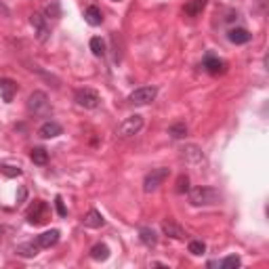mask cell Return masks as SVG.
Here are the masks:
<instances>
[{"label":"cell","mask_w":269,"mask_h":269,"mask_svg":"<svg viewBox=\"0 0 269 269\" xmlns=\"http://www.w3.org/2000/svg\"><path fill=\"white\" fill-rule=\"evenodd\" d=\"M227 38H229V42H234V44H246V42H251L253 34L244 28H234L227 32Z\"/></svg>","instance_id":"obj_13"},{"label":"cell","mask_w":269,"mask_h":269,"mask_svg":"<svg viewBox=\"0 0 269 269\" xmlns=\"http://www.w3.org/2000/svg\"><path fill=\"white\" fill-rule=\"evenodd\" d=\"M139 240L147 246V248H153L158 244V236H156V232H153L151 227H141L139 229Z\"/></svg>","instance_id":"obj_18"},{"label":"cell","mask_w":269,"mask_h":269,"mask_svg":"<svg viewBox=\"0 0 269 269\" xmlns=\"http://www.w3.org/2000/svg\"><path fill=\"white\" fill-rule=\"evenodd\" d=\"M74 99H76V103H78L80 107H84V109H95V107L99 105V101H101L99 93L93 91V88H78V91H76V95H74Z\"/></svg>","instance_id":"obj_5"},{"label":"cell","mask_w":269,"mask_h":269,"mask_svg":"<svg viewBox=\"0 0 269 269\" xmlns=\"http://www.w3.org/2000/svg\"><path fill=\"white\" fill-rule=\"evenodd\" d=\"M187 198L191 206H215L223 200L221 191L215 187H194L187 191Z\"/></svg>","instance_id":"obj_1"},{"label":"cell","mask_w":269,"mask_h":269,"mask_svg":"<svg viewBox=\"0 0 269 269\" xmlns=\"http://www.w3.org/2000/svg\"><path fill=\"white\" fill-rule=\"evenodd\" d=\"M82 225H84V227H88V229H99V227H103V225H105V219H103V215L99 213V210L91 208L88 213L82 217Z\"/></svg>","instance_id":"obj_11"},{"label":"cell","mask_w":269,"mask_h":269,"mask_svg":"<svg viewBox=\"0 0 269 269\" xmlns=\"http://www.w3.org/2000/svg\"><path fill=\"white\" fill-rule=\"evenodd\" d=\"M156 95H158L156 86H139L128 95V101L132 105H149L153 99H156Z\"/></svg>","instance_id":"obj_4"},{"label":"cell","mask_w":269,"mask_h":269,"mask_svg":"<svg viewBox=\"0 0 269 269\" xmlns=\"http://www.w3.org/2000/svg\"><path fill=\"white\" fill-rule=\"evenodd\" d=\"M17 91H19V86H17V82L13 78H0V97H3L5 103L13 101Z\"/></svg>","instance_id":"obj_10"},{"label":"cell","mask_w":269,"mask_h":269,"mask_svg":"<svg viewBox=\"0 0 269 269\" xmlns=\"http://www.w3.org/2000/svg\"><path fill=\"white\" fill-rule=\"evenodd\" d=\"M202 68L208 72V74H213V76H219V74H223L225 72V68H227V63L225 61H221V59H217V57H206L204 59V63H202Z\"/></svg>","instance_id":"obj_14"},{"label":"cell","mask_w":269,"mask_h":269,"mask_svg":"<svg viewBox=\"0 0 269 269\" xmlns=\"http://www.w3.org/2000/svg\"><path fill=\"white\" fill-rule=\"evenodd\" d=\"M240 257L238 255H229V257H225L221 263H219V267H223V269H236V267H240Z\"/></svg>","instance_id":"obj_26"},{"label":"cell","mask_w":269,"mask_h":269,"mask_svg":"<svg viewBox=\"0 0 269 269\" xmlns=\"http://www.w3.org/2000/svg\"><path fill=\"white\" fill-rule=\"evenodd\" d=\"M170 175V168L166 166H160V168H151V172H147L145 179H143V191L145 194H151V191H156Z\"/></svg>","instance_id":"obj_3"},{"label":"cell","mask_w":269,"mask_h":269,"mask_svg":"<svg viewBox=\"0 0 269 269\" xmlns=\"http://www.w3.org/2000/svg\"><path fill=\"white\" fill-rule=\"evenodd\" d=\"M38 251H40V246H38L36 242H26V244H19L15 248V255L24 257V259H32V257L38 255Z\"/></svg>","instance_id":"obj_17"},{"label":"cell","mask_w":269,"mask_h":269,"mask_svg":"<svg viewBox=\"0 0 269 269\" xmlns=\"http://www.w3.org/2000/svg\"><path fill=\"white\" fill-rule=\"evenodd\" d=\"M181 158H183L185 162H189V164H200V162L204 160V153H202V149H200L198 145L187 143V145L181 147Z\"/></svg>","instance_id":"obj_9"},{"label":"cell","mask_w":269,"mask_h":269,"mask_svg":"<svg viewBox=\"0 0 269 269\" xmlns=\"http://www.w3.org/2000/svg\"><path fill=\"white\" fill-rule=\"evenodd\" d=\"M162 232H164V236H168V238H172V240H185V232H183V227H181V225H177L172 219H168V221H164V223H162Z\"/></svg>","instance_id":"obj_12"},{"label":"cell","mask_w":269,"mask_h":269,"mask_svg":"<svg viewBox=\"0 0 269 269\" xmlns=\"http://www.w3.org/2000/svg\"><path fill=\"white\" fill-rule=\"evenodd\" d=\"M91 51H93V55H97V57H103V55H105V42L101 40L99 36L91 38Z\"/></svg>","instance_id":"obj_24"},{"label":"cell","mask_w":269,"mask_h":269,"mask_svg":"<svg viewBox=\"0 0 269 269\" xmlns=\"http://www.w3.org/2000/svg\"><path fill=\"white\" fill-rule=\"evenodd\" d=\"M3 172H5L7 177H19V175H21V168H19V166H9V164H5V166H3Z\"/></svg>","instance_id":"obj_29"},{"label":"cell","mask_w":269,"mask_h":269,"mask_svg":"<svg viewBox=\"0 0 269 269\" xmlns=\"http://www.w3.org/2000/svg\"><path fill=\"white\" fill-rule=\"evenodd\" d=\"M28 196V189L26 187H19V194H17V202H24Z\"/></svg>","instance_id":"obj_31"},{"label":"cell","mask_w":269,"mask_h":269,"mask_svg":"<svg viewBox=\"0 0 269 269\" xmlns=\"http://www.w3.org/2000/svg\"><path fill=\"white\" fill-rule=\"evenodd\" d=\"M59 229H51V232H44V234H40L36 238V244L40 246V248H51V246H55L57 242H59Z\"/></svg>","instance_id":"obj_15"},{"label":"cell","mask_w":269,"mask_h":269,"mask_svg":"<svg viewBox=\"0 0 269 269\" xmlns=\"http://www.w3.org/2000/svg\"><path fill=\"white\" fill-rule=\"evenodd\" d=\"M55 206H57V213H59V217H65V215H68V210H65V204H63V198H61V196L55 198Z\"/></svg>","instance_id":"obj_30"},{"label":"cell","mask_w":269,"mask_h":269,"mask_svg":"<svg viewBox=\"0 0 269 269\" xmlns=\"http://www.w3.org/2000/svg\"><path fill=\"white\" fill-rule=\"evenodd\" d=\"M141 128H143V116L134 114V116H128L126 120H122V124L118 126V137H122V139L132 137V134H137Z\"/></svg>","instance_id":"obj_7"},{"label":"cell","mask_w":269,"mask_h":269,"mask_svg":"<svg viewBox=\"0 0 269 269\" xmlns=\"http://www.w3.org/2000/svg\"><path fill=\"white\" fill-rule=\"evenodd\" d=\"M30 160H32L34 164H38V166H44V164L49 162V151H47L44 147H34V149L30 151Z\"/></svg>","instance_id":"obj_21"},{"label":"cell","mask_w":269,"mask_h":269,"mask_svg":"<svg viewBox=\"0 0 269 269\" xmlns=\"http://www.w3.org/2000/svg\"><path fill=\"white\" fill-rule=\"evenodd\" d=\"M91 259H95V261H107L109 259V246L107 244H95L91 248Z\"/></svg>","instance_id":"obj_22"},{"label":"cell","mask_w":269,"mask_h":269,"mask_svg":"<svg viewBox=\"0 0 269 269\" xmlns=\"http://www.w3.org/2000/svg\"><path fill=\"white\" fill-rule=\"evenodd\" d=\"M0 242H3V229H0Z\"/></svg>","instance_id":"obj_32"},{"label":"cell","mask_w":269,"mask_h":269,"mask_svg":"<svg viewBox=\"0 0 269 269\" xmlns=\"http://www.w3.org/2000/svg\"><path fill=\"white\" fill-rule=\"evenodd\" d=\"M49 219V204L44 200H36L28 210V223L30 225H42Z\"/></svg>","instance_id":"obj_6"},{"label":"cell","mask_w":269,"mask_h":269,"mask_svg":"<svg viewBox=\"0 0 269 269\" xmlns=\"http://www.w3.org/2000/svg\"><path fill=\"white\" fill-rule=\"evenodd\" d=\"M30 24L34 28V34L38 38V42H47L49 38V26H47V17H42L40 13H34L30 17Z\"/></svg>","instance_id":"obj_8"},{"label":"cell","mask_w":269,"mask_h":269,"mask_svg":"<svg viewBox=\"0 0 269 269\" xmlns=\"http://www.w3.org/2000/svg\"><path fill=\"white\" fill-rule=\"evenodd\" d=\"M168 134H170L172 139H183L185 134H187L185 122H175V124H170V126H168Z\"/></svg>","instance_id":"obj_23"},{"label":"cell","mask_w":269,"mask_h":269,"mask_svg":"<svg viewBox=\"0 0 269 269\" xmlns=\"http://www.w3.org/2000/svg\"><path fill=\"white\" fill-rule=\"evenodd\" d=\"M63 132L61 124H57V122H44L40 126V130H38V134H40L42 139H55V137H59V134Z\"/></svg>","instance_id":"obj_16"},{"label":"cell","mask_w":269,"mask_h":269,"mask_svg":"<svg viewBox=\"0 0 269 269\" xmlns=\"http://www.w3.org/2000/svg\"><path fill=\"white\" fill-rule=\"evenodd\" d=\"M47 17H53V19H59V17H61L59 0H51V5L47 7Z\"/></svg>","instance_id":"obj_27"},{"label":"cell","mask_w":269,"mask_h":269,"mask_svg":"<svg viewBox=\"0 0 269 269\" xmlns=\"http://www.w3.org/2000/svg\"><path fill=\"white\" fill-rule=\"evenodd\" d=\"M177 194H185V191H189V177L187 175H181L177 179V187H175Z\"/></svg>","instance_id":"obj_28"},{"label":"cell","mask_w":269,"mask_h":269,"mask_svg":"<svg viewBox=\"0 0 269 269\" xmlns=\"http://www.w3.org/2000/svg\"><path fill=\"white\" fill-rule=\"evenodd\" d=\"M114 3H120V0H114Z\"/></svg>","instance_id":"obj_33"},{"label":"cell","mask_w":269,"mask_h":269,"mask_svg":"<svg viewBox=\"0 0 269 269\" xmlns=\"http://www.w3.org/2000/svg\"><path fill=\"white\" fill-rule=\"evenodd\" d=\"M84 19H86L88 26H101L103 24V15H101L99 7H88L84 11Z\"/></svg>","instance_id":"obj_19"},{"label":"cell","mask_w":269,"mask_h":269,"mask_svg":"<svg viewBox=\"0 0 269 269\" xmlns=\"http://www.w3.org/2000/svg\"><path fill=\"white\" fill-rule=\"evenodd\" d=\"M204 7H206V0H189L183 11L187 17H198L204 11Z\"/></svg>","instance_id":"obj_20"},{"label":"cell","mask_w":269,"mask_h":269,"mask_svg":"<svg viewBox=\"0 0 269 269\" xmlns=\"http://www.w3.org/2000/svg\"><path fill=\"white\" fill-rule=\"evenodd\" d=\"M28 111L34 114V116H49V114H51V103H49L47 93L34 91L28 97Z\"/></svg>","instance_id":"obj_2"},{"label":"cell","mask_w":269,"mask_h":269,"mask_svg":"<svg viewBox=\"0 0 269 269\" xmlns=\"http://www.w3.org/2000/svg\"><path fill=\"white\" fill-rule=\"evenodd\" d=\"M187 251H189L191 255H194V257H200V255L206 253V244H204L202 240H191L189 246H187Z\"/></svg>","instance_id":"obj_25"}]
</instances>
